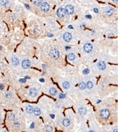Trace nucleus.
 I'll return each mask as SVG.
<instances>
[{
	"mask_svg": "<svg viewBox=\"0 0 118 132\" xmlns=\"http://www.w3.org/2000/svg\"><path fill=\"white\" fill-rule=\"evenodd\" d=\"M50 55L54 59H57L60 56V53L57 49H53L50 51Z\"/></svg>",
	"mask_w": 118,
	"mask_h": 132,
	"instance_id": "f257e3e1",
	"label": "nucleus"
},
{
	"mask_svg": "<svg viewBox=\"0 0 118 132\" xmlns=\"http://www.w3.org/2000/svg\"><path fill=\"white\" fill-rule=\"evenodd\" d=\"M100 115H101V117L102 118H104V119H107V118H109V116H110V113H109L108 109H103L101 111Z\"/></svg>",
	"mask_w": 118,
	"mask_h": 132,
	"instance_id": "f03ea898",
	"label": "nucleus"
},
{
	"mask_svg": "<svg viewBox=\"0 0 118 132\" xmlns=\"http://www.w3.org/2000/svg\"><path fill=\"white\" fill-rule=\"evenodd\" d=\"M65 12L67 14H72L74 13V7L71 5H68L64 8Z\"/></svg>",
	"mask_w": 118,
	"mask_h": 132,
	"instance_id": "7ed1b4c3",
	"label": "nucleus"
},
{
	"mask_svg": "<svg viewBox=\"0 0 118 132\" xmlns=\"http://www.w3.org/2000/svg\"><path fill=\"white\" fill-rule=\"evenodd\" d=\"M66 12H65V10L64 8H59L58 10H57V16L59 17V18H63L66 15Z\"/></svg>",
	"mask_w": 118,
	"mask_h": 132,
	"instance_id": "20e7f679",
	"label": "nucleus"
},
{
	"mask_svg": "<svg viewBox=\"0 0 118 132\" xmlns=\"http://www.w3.org/2000/svg\"><path fill=\"white\" fill-rule=\"evenodd\" d=\"M41 9L44 12L48 11L50 9V5L47 2H43L41 4Z\"/></svg>",
	"mask_w": 118,
	"mask_h": 132,
	"instance_id": "39448f33",
	"label": "nucleus"
},
{
	"mask_svg": "<svg viewBox=\"0 0 118 132\" xmlns=\"http://www.w3.org/2000/svg\"><path fill=\"white\" fill-rule=\"evenodd\" d=\"M31 62L28 59H25L22 62V66H23V68L24 69H28L29 68L30 66Z\"/></svg>",
	"mask_w": 118,
	"mask_h": 132,
	"instance_id": "423d86ee",
	"label": "nucleus"
},
{
	"mask_svg": "<svg viewBox=\"0 0 118 132\" xmlns=\"http://www.w3.org/2000/svg\"><path fill=\"white\" fill-rule=\"evenodd\" d=\"M63 39L67 42H69L71 40H72V34L69 32H66L63 35Z\"/></svg>",
	"mask_w": 118,
	"mask_h": 132,
	"instance_id": "0eeeda50",
	"label": "nucleus"
},
{
	"mask_svg": "<svg viewBox=\"0 0 118 132\" xmlns=\"http://www.w3.org/2000/svg\"><path fill=\"white\" fill-rule=\"evenodd\" d=\"M92 49H93V46L90 43H86L84 44V50L86 52L90 53L92 52Z\"/></svg>",
	"mask_w": 118,
	"mask_h": 132,
	"instance_id": "6e6552de",
	"label": "nucleus"
},
{
	"mask_svg": "<svg viewBox=\"0 0 118 132\" xmlns=\"http://www.w3.org/2000/svg\"><path fill=\"white\" fill-rule=\"evenodd\" d=\"M104 13L108 15V16H112L113 13V10L112 8L110 7H107L104 8Z\"/></svg>",
	"mask_w": 118,
	"mask_h": 132,
	"instance_id": "1a4fd4ad",
	"label": "nucleus"
},
{
	"mask_svg": "<svg viewBox=\"0 0 118 132\" xmlns=\"http://www.w3.org/2000/svg\"><path fill=\"white\" fill-rule=\"evenodd\" d=\"M98 68H99V69L102 70V71L105 69V68H106V65H105V63H104V62H103V61L99 62L98 63Z\"/></svg>",
	"mask_w": 118,
	"mask_h": 132,
	"instance_id": "9d476101",
	"label": "nucleus"
},
{
	"mask_svg": "<svg viewBox=\"0 0 118 132\" xmlns=\"http://www.w3.org/2000/svg\"><path fill=\"white\" fill-rule=\"evenodd\" d=\"M30 94L33 97H36L37 95V90L34 88H31L30 90Z\"/></svg>",
	"mask_w": 118,
	"mask_h": 132,
	"instance_id": "9b49d317",
	"label": "nucleus"
},
{
	"mask_svg": "<svg viewBox=\"0 0 118 132\" xmlns=\"http://www.w3.org/2000/svg\"><path fill=\"white\" fill-rule=\"evenodd\" d=\"M19 60H18V59L17 58L13 57L11 59V63L13 66H17V65H19Z\"/></svg>",
	"mask_w": 118,
	"mask_h": 132,
	"instance_id": "f8f14e48",
	"label": "nucleus"
},
{
	"mask_svg": "<svg viewBox=\"0 0 118 132\" xmlns=\"http://www.w3.org/2000/svg\"><path fill=\"white\" fill-rule=\"evenodd\" d=\"M7 118H8V120L10 121H13L15 120V116L13 113H9L8 114V116H7Z\"/></svg>",
	"mask_w": 118,
	"mask_h": 132,
	"instance_id": "ddd939ff",
	"label": "nucleus"
},
{
	"mask_svg": "<svg viewBox=\"0 0 118 132\" xmlns=\"http://www.w3.org/2000/svg\"><path fill=\"white\" fill-rule=\"evenodd\" d=\"M33 112L34 113V115L36 116H39L40 114V113H41V111H40V110L39 108H35L34 109H33Z\"/></svg>",
	"mask_w": 118,
	"mask_h": 132,
	"instance_id": "4468645a",
	"label": "nucleus"
},
{
	"mask_svg": "<svg viewBox=\"0 0 118 132\" xmlns=\"http://www.w3.org/2000/svg\"><path fill=\"white\" fill-rule=\"evenodd\" d=\"M79 113L81 115H85L86 114V110L84 108H83V107H80L79 109Z\"/></svg>",
	"mask_w": 118,
	"mask_h": 132,
	"instance_id": "2eb2a0df",
	"label": "nucleus"
},
{
	"mask_svg": "<svg viewBox=\"0 0 118 132\" xmlns=\"http://www.w3.org/2000/svg\"><path fill=\"white\" fill-rule=\"evenodd\" d=\"M70 123V120L69 119H67V118H65V119H64L63 121V124L66 127L69 126Z\"/></svg>",
	"mask_w": 118,
	"mask_h": 132,
	"instance_id": "dca6fc26",
	"label": "nucleus"
},
{
	"mask_svg": "<svg viewBox=\"0 0 118 132\" xmlns=\"http://www.w3.org/2000/svg\"><path fill=\"white\" fill-rule=\"evenodd\" d=\"M7 4H8L7 0H0V5L2 7H7Z\"/></svg>",
	"mask_w": 118,
	"mask_h": 132,
	"instance_id": "f3484780",
	"label": "nucleus"
},
{
	"mask_svg": "<svg viewBox=\"0 0 118 132\" xmlns=\"http://www.w3.org/2000/svg\"><path fill=\"white\" fill-rule=\"evenodd\" d=\"M26 111L28 113H29V114H30V113H31L33 111V108L32 106H28L27 107H26Z\"/></svg>",
	"mask_w": 118,
	"mask_h": 132,
	"instance_id": "a211bd4d",
	"label": "nucleus"
},
{
	"mask_svg": "<svg viewBox=\"0 0 118 132\" xmlns=\"http://www.w3.org/2000/svg\"><path fill=\"white\" fill-rule=\"evenodd\" d=\"M57 90L56 89L52 88L50 90V94L51 95H55L57 94Z\"/></svg>",
	"mask_w": 118,
	"mask_h": 132,
	"instance_id": "6ab92c4d",
	"label": "nucleus"
},
{
	"mask_svg": "<svg viewBox=\"0 0 118 132\" xmlns=\"http://www.w3.org/2000/svg\"><path fill=\"white\" fill-rule=\"evenodd\" d=\"M75 58H76V56H75V55H74L73 53H71L69 54V55H68V59H69V60H74Z\"/></svg>",
	"mask_w": 118,
	"mask_h": 132,
	"instance_id": "aec40b11",
	"label": "nucleus"
},
{
	"mask_svg": "<svg viewBox=\"0 0 118 132\" xmlns=\"http://www.w3.org/2000/svg\"><path fill=\"white\" fill-rule=\"evenodd\" d=\"M63 88L65 89H68L70 87L69 83L67 82H63Z\"/></svg>",
	"mask_w": 118,
	"mask_h": 132,
	"instance_id": "412c9836",
	"label": "nucleus"
},
{
	"mask_svg": "<svg viewBox=\"0 0 118 132\" xmlns=\"http://www.w3.org/2000/svg\"><path fill=\"white\" fill-rule=\"evenodd\" d=\"M86 87H88V89L92 88H93V84L92 83L91 81H88V83H87Z\"/></svg>",
	"mask_w": 118,
	"mask_h": 132,
	"instance_id": "4be33fe9",
	"label": "nucleus"
},
{
	"mask_svg": "<svg viewBox=\"0 0 118 132\" xmlns=\"http://www.w3.org/2000/svg\"><path fill=\"white\" fill-rule=\"evenodd\" d=\"M45 130L47 132H52L53 131V128L52 127L50 126H45Z\"/></svg>",
	"mask_w": 118,
	"mask_h": 132,
	"instance_id": "5701e85b",
	"label": "nucleus"
},
{
	"mask_svg": "<svg viewBox=\"0 0 118 132\" xmlns=\"http://www.w3.org/2000/svg\"><path fill=\"white\" fill-rule=\"evenodd\" d=\"M79 87L81 90H84V89H85L86 87V85L84 84V82H81L80 84L79 85Z\"/></svg>",
	"mask_w": 118,
	"mask_h": 132,
	"instance_id": "b1692460",
	"label": "nucleus"
},
{
	"mask_svg": "<svg viewBox=\"0 0 118 132\" xmlns=\"http://www.w3.org/2000/svg\"><path fill=\"white\" fill-rule=\"evenodd\" d=\"M41 0H34V4L35 5H40L41 4Z\"/></svg>",
	"mask_w": 118,
	"mask_h": 132,
	"instance_id": "393cba45",
	"label": "nucleus"
},
{
	"mask_svg": "<svg viewBox=\"0 0 118 132\" xmlns=\"http://www.w3.org/2000/svg\"><path fill=\"white\" fill-rule=\"evenodd\" d=\"M89 72H90V71L88 69H85L83 71V74H84V75H87V74H88V73H89Z\"/></svg>",
	"mask_w": 118,
	"mask_h": 132,
	"instance_id": "a878e982",
	"label": "nucleus"
},
{
	"mask_svg": "<svg viewBox=\"0 0 118 132\" xmlns=\"http://www.w3.org/2000/svg\"><path fill=\"white\" fill-rule=\"evenodd\" d=\"M65 97H66V95H65V94H60L59 95V98H60V99L64 98Z\"/></svg>",
	"mask_w": 118,
	"mask_h": 132,
	"instance_id": "bb28decb",
	"label": "nucleus"
},
{
	"mask_svg": "<svg viewBox=\"0 0 118 132\" xmlns=\"http://www.w3.org/2000/svg\"><path fill=\"white\" fill-rule=\"evenodd\" d=\"M26 82V79H20V82H21V83H25V82Z\"/></svg>",
	"mask_w": 118,
	"mask_h": 132,
	"instance_id": "cd10ccee",
	"label": "nucleus"
},
{
	"mask_svg": "<svg viewBox=\"0 0 118 132\" xmlns=\"http://www.w3.org/2000/svg\"><path fill=\"white\" fill-rule=\"evenodd\" d=\"M4 89V85L0 83V90H1V91H2Z\"/></svg>",
	"mask_w": 118,
	"mask_h": 132,
	"instance_id": "c85d7f7f",
	"label": "nucleus"
},
{
	"mask_svg": "<svg viewBox=\"0 0 118 132\" xmlns=\"http://www.w3.org/2000/svg\"><path fill=\"white\" fill-rule=\"evenodd\" d=\"M93 11H94V13H99V10H98V8H94Z\"/></svg>",
	"mask_w": 118,
	"mask_h": 132,
	"instance_id": "c756f323",
	"label": "nucleus"
},
{
	"mask_svg": "<svg viewBox=\"0 0 118 132\" xmlns=\"http://www.w3.org/2000/svg\"><path fill=\"white\" fill-rule=\"evenodd\" d=\"M34 127V123H32L31 124V126H30V128L31 129H33Z\"/></svg>",
	"mask_w": 118,
	"mask_h": 132,
	"instance_id": "7c9ffc66",
	"label": "nucleus"
},
{
	"mask_svg": "<svg viewBox=\"0 0 118 132\" xmlns=\"http://www.w3.org/2000/svg\"><path fill=\"white\" fill-rule=\"evenodd\" d=\"M86 17L88 18V19H91V18H92V16H91L90 15H87V16H86Z\"/></svg>",
	"mask_w": 118,
	"mask_h": 132,
	"instance_id": "2f4dec72",
	"label": "nucleus"
},
{
	"mask_svg": "<svg viewBox=\"0 0 118 132\" xmlns=\"http://www.w3.org/2000/svg\"><path fill=\"white\" fill-rule=\"evenodd\" d=\"M14 125L15 126H17V127H18V126H20V124L18 123V122H15Z\"/></svg>",
	"mask_w": 118,
	"mask_h": 132,
	"instance_id": "473e14b6",
	"label": "nucleus"
},
{
	"mask_svg": "<svg viewBox=\"0 0 118 132\" xmlns=\"http://www.w3.org/2000/svg\"><path fill=\"white\" fill-rule=\"evenodd\" d=\"M25 7L27 8V10H30V7L28 4H25Z\"/></svg>",
	"mask_w": 118,
	"mask_h": 132,
	"instance_id": "72a5a7b5",
	"label": "nucleus"
},
{
	"mask_svg": "<svg viewBox=\"0 0 118 132\" xmlns=\"http://www.w3.org/2000/svg\"><path fill=\"white\" fill-rule=\"evenodd\" d=\"M50 117H51V118H53H53H54V117H55V116L54 115V114H50Z\"/></svg>",
	"mask_w": 118,
	"mask_h": 132,
	"instance_id": "f704fd0d",
	"label": "nucleus"
},
{
	"mask_svg": "<svg viewBox=\"0 0 118 132\" xmlns=\"http://www.w3.org/2000/svg\"><path fill=\"white\" fill-rule=\"evenodd\" d=\"M68 27L69 28V29H73V26H71V25H69V26Z\"/></svg>",
	"mask_w": 118,
	"mask_h": 132,
	"instance_id": "c9c22d12",
	"label": "nucleus"
},
{
	"mask_svg": "<svg viewBox=\"0 0 118 132\" xmlns=\"http://www.w3.org/2000/svg\"><path fill=\"white\" fill-rule=\"evenodd\" d=\"M65 49H66V50H68V49H70V47L66 46V48H65Z\"/></svg>",
	"mask_w": 118,
	"mask_h": 132,
	"instance_id": "e433bc0d",
	"label": "nucleus"
},
{
	"mask_svg": "<svg viewBox=\"0 0 118 132\" xmlns=\"http://www.w3.org/2000/svg\"><path fill=\"white\" fill-rule=\"evenodd\" d=\"M48 36H49V37H53V34H48Z\"/></svg>",
	"mask_w": 118,
	"mask_h": 132,
	"instance_id": "4c0bfd02",
	"label": "nucleus"
},
{
	"mask_svg": "<svg viewBox=\"0 0 118 132\" xmlns=\"http://www.w3.org/2000/svg\"><path fill=\"white\" fill-rule=\"evenodd\" d=\"M40 81H41V82H44V79H40Z\"/></svg>",
	"mask_w": 118,
	"mask_h": 132,
	"instance_id": "58836bf2",
	"label": "nucleus"
},
{
	"mask_svg": "<svg viewBox=\"0 0 118 132\" xmlns=\"http://www.w3.org/2000/svg\"><path fill=\"white\" fill-rule=\"evenodd\" d=\"M113 1L115 2H116V3H118V0H113Z\"/></svg>",
	"mask_w": 118,
	"mask_h": 132,
	"instance_id": "ea45409f",
	"label": "nucleus"
},
{
	"mask_svg": "<svg viewBox=\"0 0 118 132\" xmlns=\"http://www.w3.org/2000/svg\"><path fill=\"white\" fill-rule=\"evenodd\" d=\"M2 47L1 46H0V50H2Z\"/></svg>",
	"mask_w": 118,
	"mask_h": 132,
	"instance_id": "a19ab883",
	"label": "nucleus"
},
{
	"mask_svg": "<svg viewBox=\"0 0 118 132\" xmlns=\"http://www.w3.org/2000/svg\"><path fill=\"white\" fill-rule=\"evenodd\" d=\"M101 101H100V100H99V101H98V102H97V103H100V102Z\"/></svg>",
	"mask_w": 118,
	"mask_h": 132,
	"instance_id": "79ce46f5",
	"label": "nucleus"
},
{
	"mask_svg": "<svg viewBox=\"0 0 118 132\" xmlns=\"http://www.w3.org/2000/svg\"><path fill=\"white\" fill-rule=\"evenodd\" d=\"M25 78H27V79H29L30 78L28 77V76H25Z\"/></svg>",
	"mask_w": 118,
	"mask_h": 132,
	"instance_id": "37998d69",
	"label": "nucleus"
},
{
	"mask_svg": "<svg viewBox=\"0 0 118 132\" xmlns=\"http://www.w3.org/2000/svg\"><path fill=\"white\" fill-rule=\"evenodd\" d=\"M114 132H118V130H114Z\"/></svg>",
	"mask_w": 118,
	"mask_h": 132,
	"instance_id": "c03bdc74",
	"label": "nucleus"
},
{
	"mask_svg": "<svg viewBox=\"0 0 118 132\" xmlns=\"http://www.w3.org/2000/svg\"><path fill=\"white\" fill-rule=\"evenodd\" d=\"M0 62H1V58H0Z\"/></svg>",
	"mask_w": 118,
	"mask_h": 132,
	"instance_id": "a18cd8bd",
	"label": "nucleus"
}]
</instances>
